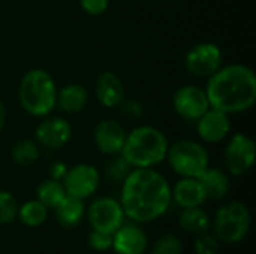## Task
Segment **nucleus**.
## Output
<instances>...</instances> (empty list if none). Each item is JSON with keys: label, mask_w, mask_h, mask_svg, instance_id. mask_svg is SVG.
Instances as JSON below:
<instances>
[{"label": "nucleus", "mask_w": 256, "mask_h": 254, "mask_svg": "<svg viewBox=\"0 0 256 254\" xmlns=\"http://www.w3.org/2000/svg\"><path fill=\"white\" fill-rule=\"evenodd\" d=\"M16 217L20 219V222L24 226L38 228L45 223V220L48 217V208L44 204H40L38 199L28 201V202H24L21 207H18Z\"/></svg>", "instance_id": "nucleus-23"}, {"label": "nucleus", "mask_w": 256, "mask_h": 254, "mask_svg": "<svg viewBox=\"0 0 256 254\" xmlns=\"http://www.w3.org/2000/svg\"><path fill=\"white\" fill-rule=\"evenodd\" d=\"M98 102L105 108H117L124 100V87L122 79L114 72H102L94 85Z\"/></svg>", "instance_id": "nucleus-16"}, {"label": "nucleus", "mask_w": 256, "mask_h": 254, "mask_svg": "<svg viewBox=\"0 0 256 254\" xmlns=\"http://www.w3.org/2000/svg\"><path fill=\"white\" fill-rule=\"evenodd\" d=\"M122 184V208L135 223L162 217L172 202L170 183L153 168H134Z\"/></svg>", "instance_id": "nucleus-1"}, {"label": "nucleus", "mask_w": 256, "mask_h": 254, "mask_svg": "<svg viewBox=\"0 0 256 254\" xmlns=\"http://www.w3.org/2000/svg\"><path fill=\"white\" fill-rule=\"evenodd\" d=\"M80 4L86 13L92 16H98L108 9L110 0H80Z\"/></svg>", "instance_id": "nucleus-30"}, {"label": "nucleus", "mask_w": 256, "mask_h": 254, "mask_svg": "<svg viewBox=\"0 0 256 254\" xmlns=\"http://www.w3.org/2000/svg\"><path fill=\"white\" fill-rule=\"evenodd\" d=\"M36 196H38V201L40 204H44L48 210L50 208L54 210L62 202V199L66 196V190H64V186L62 181L50 178L39 184V187L36 190Z\"/></svg>", "instance_id": "nucleus-22"}, {"label": "nucleus", "mask_w": 256, "mask_h": 254, "mask_svg": "<svg viewBox=\"0 0 256 254\" xmlns=\"http://www.w3.org/2000/svg\"><path fill=\"white\" fill-rule=\"evenodd\" d=\"M36 142L48 150L64 147L72 138L70 124L62 117H46L36 127Z\"/></svg>", "instance_id": "nucleus-12"}, {"label": "nucleus", "mask_w": 256, "mask_h": 254, "mask_svg": "<svg viewBox=\"0 0 256 254\" xmlns=\"http://www.w3.org/2000/svg\"><path fill=\"white\" fill-rule=\"evenodd\" d=\"M93 139H94L96 148L100 153L106 156H116L122 153V148L126 139V130L116 120H102L94 127Z\"/></svg>", "instance_id": "nucleus-14"}, {"label": "nucleus", "mask_w": 256, "mask_h": 254, "mask_svg": "<svg viewBox=\"0 0 256 254\" xmlns=\"http://www.w3.org/2000/svg\"><path fill=\"white\" fill-rule=\"evenodd\" d=\"M198 180H200V183L206 192L207 199H212V201L224 199L228 195L230 187H231L230 177L218 168L208 166L206 169V172Z\"/></svg>", "instance_id": "nucleus-19"}, {"label": "nucleus", "mask_w": 256, "mask_h": 254, "mask_svg": "<svg viewBox=\"0 0 256 254\" xmlns=\"http://www.w3.org/2000/svg\"><path fill=\"white\" fill-rule=\"evenodd\" d=\"M171 195H172V201L183 210L201 207L207 201L206 192L198 178L182 177V180H178L176 186L171 189Z\"/></svg>", "instance_id": "nucleus-17"}, {"label": "nucleus", "mask_w": 256, "mask_h": 254, "mask_svg": "<svg viewBox=\"0 0 256 254\" xmlns=\"http://www.w3.org/2000/svg\"><path fill=\"white\" fill-rule=\"evenodd\" d=\"M39 159V144L32 139H21L12 147V160L20 166H30Z\"/></svg>", "instance_id": "nucleus-24"}, {"label": "nucleus", "mask_w": 256, "mask_h": 254, "mask_svg": "<svg viewBox=\"0 0 256 254\" xmlns=\"http://www.w3.org/2000/svg\"><path fill=\"white\" fill-rule=\"evenodd\" d=\"M68 172V166L62 162H56L50 166V177L57 181H63L64 175Z\"/></svg>", "instance_id": "nucleus-32"}, {"label": "nucleus", "mask_w": 256, "mask_h": 254, "mask_svg": "<svg viewBox=\"0 0 256 254\" xmlns=\"http://www.w3.org/2000/svg\"><path fill=\"white\" fill-rule=\"evenodd\" d=\"M4 123H6V108H4L3 102L0 100V132L4 127Z\"/></svg>", "instance_id": "nucleus-33"}, {"label": "nucleus", "mask_w": 256, "mask_h": 254, "mask_svg": "<svg viewBox=\"0 0 256 254\" xmlns=\"http://www.w3.org/2000/svg\"><path fill=\"white\" fill-rule=\"evenodd\" d=\"M111 249L117 254H144L147 250V237L135 223H123L112 234Z\"/></svg>", "instance_id": "nucleus-15"}, {"label": "nucleus", "mask_w": 256, "mask_h": 254, "mask_svg": "<svg viewBox=\"0 0 256 254\" xmlns=\"http://www.w3.org/2000/svg\"><path fill=\"white\" fill-rule=\"evenodd\" d=\"M88 246L96 250V252H106L112 246V235L99 232V231H92L88 235Z\"/></svg>", "instance_id": "nucleus-29"}, {"label": "nucleus", "mask_w": 256, "mask_h": 254, "mask_svg": "<svg viewBox=\"0 0 256 254\" xmlns=\"http://www.w3.org/2000/svg\"><path fill=\"white\" fill-rule=\"evenodd\" d=\"M165 160L177 175L184 178H200L210 163L204 145L192 139H182L170 145Z\"/></svg>", "instance_id": "nucleus-5"}, {"label": "nucleus", "mask_w": 256, "mask_h": 254, "mask_svg": "<svg viewBox=\"0 0 256 254\" xmlns=\"http://www.w3.org/2000/svg\"><path fill=\"white\" fill-rule=\"evenodd\" d=\"M132 169L134 168L124 160V157L122 154H116L106 163V166H105V175L112 183H123L124 178L130 174Z\"/></svg>", "instance_id": "nucleus-25"}, {"label": "nucleus", "mask_w": 256, "mask_h": 254, "mask_svg": "<svg viewBox=\"0 0 256 254\" xmlns=\"http://www.w3.org/2000/svg\"><path fill=\"white\" fill-rule=\"evenodd\" d=\"M62 183L64 186L66 195L87 199L98 192L100 175L93 165L78 163L72 168H68V172Z\"/></svg>", "instance_id": "nucleus-10"}, {"label": "nucleus", "mask_w": 256, "mask_h": 254, "mask_svg": "<svg viewBox=\"0 0 256 254\" xmlns=\"http://www.w3.org/2000/svg\"><path fill=\"white\" fill-rule=\"evenodd\" d=\"M180 226L189 234L201 235L210 228V217L201 207L184 208L180 214Z\"/></svg>", "instance_id": "nucleus-21"}, {"label": "nucleus", "mask_w": 256, "mask_h": 254, "mask_svg": "<svg viewBox=\"0 0 256 254\" xmlns=\"http://www.w3.org/2000/svg\"><path fill=\"white\" fill-rule=\"evenodd\" d=\"M224 55L219 45L213 42H201L192 46L184 57L186 70L198 78H208L222 66Z\"/></svg>", "instance_id": "nucleus-8"}, {"label": "nucleus", "mask_w": 256, "mask_h": 254, "mask_svg": "<svg viewBox=\"0 0 256 254\" xmlns=\"http://www.w3.org/2000/svg\"><path fill=\"white\" fill-rule=\"evenodd\" d=\"M168 138L154 126H138L126 133L122 156L132 168H156L166 159Z\"/></svg>", "instance_id": "nucleus-3"}, {"label": "nucleus", "mask_w": 256, "mask_h": 254, "mask_svg": "<svg viewBox=\"0 0 256 254\" xmlns=\"http://www.w3.org/2000/svg\"><path fill=\"white\" fill-rule=\"evenodd\" d=\"M183 253V244L180 241V238H177L176 235L166 234L162 238H159L153 249L152 254H182Z\"/></svg>", "instance_id": "nucleus-27"}, {"label": "nucleus", "mask_w": 256, "mask_h": 254, "mask_svg": "<svg viewBox=\"0 0 256 254\" xmlns=\"http://www.w3.org/2000/svg\"><path fill=\"white\" fill-rule=\"evenodd\" d=\"M88 223L93 231L114 234L124 223V211L120 201H116L110 196H102L94 199L87 211Z\"/></svg>", "instance_id": "nucleus-9"}, {"label": "nucleus", "mask_w": 256, "mask_h": 254, "mask_svg": "<svg viewBox=\"0 0 256 254\" xmlns=\"http://www.w3.org/2000/svg\"><path fill=\"white\" fill-rule=\"evenodd\" d=\"M58 223L64 228H75L81 223L86 214L84 199L66 195L62 202L54 208Z\"/></svg>", "instance_id": "nucleus-20"}, {"label": "nucleus", "mask_w": 256, "mask_h": 254, "mask_svg": "<svg viewBox=\"0 0 256 254\" xmlns=\"http://www.w3.org/2000/svg\"><path fill=\"white\" fill-rule=\"evenodd\" d=\"M122 114L128 118H140L142 115V106L136 100H123L122 102Z\"/></svg>", "instance_id": "nucleus-31"}, {"label": "nucleus", "mask_w": 256, "mask_h": 254, "mask_svg": "<svg viewBox=\"0 0 256 254\" xmlns=\"http://www.w3.org/2000/svg\"><path fill=\"white\" fill-rule=\"evenodd\" d=\"M88 102V93L81 84H68L57 91L56 106L66 114H76L86 108Z\"/></svg>", "instance_id": "nucleus-18"}, {"label": "nucleus", "mask_w": 256, "mask_h": 254, "mask_svg": "<svg viewBox=\"0 0 256 254\" xmlns=\"http://www.w3.org/2000/svg\"><path fill=\"white\" fill-rule=\"evenodd\" d=\"M18 216V204L12 193L0 190V225L12 223Z\"/></svg>", "instance_id": "nucleus-26"}, {"label": "nucleus", "mask_w": 256, "mask_h": 254, "mask_svg": "<svg viewBox=\"0 0 256 254\" xmlns=\"http://www.w3.org/2000/svg\"><path fill=\"white\" fill-rule=\"evenodd\" d=\"M57 85L44 69H32L24 73L18 87V99L22 109L33 117H46L56 108Z\"/></svg>", "instance_id": "nucleus-4"}, {"label": "nucleus", "mask_w": 256, "mask_h": 254, "mask_svg": "<svg viewBox=\"0 0 256 254\" xmlns=\"http://www.w3.org/2000/svg\"><path fill=\"white\" fill-rule=\"evenodd\" d=\"M196 254H218L219 253V240L214 235L201 234L195 241Z\"/></svg>", "instance_id": "nucleus-28"}, {"label": "nucleus", "mask_w": 256, "mask_h": 254, "mask_svg": "<svg viewBox=\"0 0 256 254\" xmlns=\"http://www.w3.org/2000/svg\"><path fill=\"white\" fill-rule=\"evenodd\" d=\"M225 165L231 175L242 177L248 174L256 160V145L254 139L244 133H234L225 147Z\"/></svg>", "instance_id": "nucleus-7"}, {"label": "nucleus", "mask_w": 256, "mask_h": 254, "mask_svg": "<svg viewBox=\"0 0 256 254\" xmlns=\"http://www.w3.org/2000/svg\"><path fill=\"white\" fill-rule=\"evenodd\" d=\"M196 132H198V136L204 142L219 144L231 132L230 115L222 111H218L214 108H208L196 120Z\"/></svg>", "instance_id": "nucleus-13"}, {"label": "nucleus", "mask_w": 256, "mask_h": 254, "mask_svg": "<svg viewBox=\"0 0 256 254\" xmlns=\"http://www.w3.org/2000/svg\"><path fill=\"white\" fill-rule=\"evenodd\" d=\"M172 108L182 118L196 121L210 108V103L204 88L188 84L176 90L172 96Z\"/></svg>", "instance_id": "nucleus-11"}, {"label": "nucleus", "mask_w": 256, "mask_h": 254, "mask_svg": "<svg viewBox=\"0 0 256 254\" xmlns=\"http://www.w3.org/2000/svg\"><path fill=\"white\" fill-rule=\"evenodd\" d=\"M250 229V213L242 202H228L214 216V237L226 244H237L246 238Z\"/></svg>", "instance_id": "nucleus-6"}, {"label": "nucleus", "mask_w": 256, "mask_h": 254, "mask_svg": "<svg viewBox=\"0 0 256 254\" xmlns=\"http://www.w3.org/2000/svg\"><path fill=\"white\" fill-rule=\"evenodd\" d=\"M206 94L210 108L236 115L249 111L256 102V75L244 64L220 66L207 78Z\"/></svg>", "instance_id": "nucleus-2"}]
</instances>
